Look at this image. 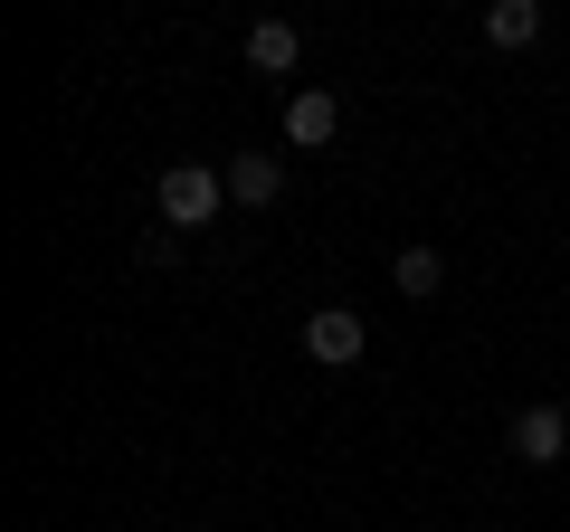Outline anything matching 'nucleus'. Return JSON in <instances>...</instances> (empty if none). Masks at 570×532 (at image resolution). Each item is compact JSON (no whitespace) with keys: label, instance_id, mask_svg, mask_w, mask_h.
I'll list each match as a JSON object with an SVG mask.
<instances>
[{"label":"nucleus","instance_id":"20e7f679","mask_svg":"<svg viewBox=\"0 0 570 532\" xmlns=\"http://www.w3.org/2000/svg\"><path fill=\"white\" fill-rule=\"evenodd\" d=\"M362 343H371V324H362V314H352V305H324V314H314V324H305V352H314V362H324V371L362 362Z\"/></svg>","mask_w":570,"mask_h":532},{"label":"nucleus","instance_id":"6e6552de","mask_svg":"<svg viewBox=\"0 0 570 532\" xmlns=\"http://www.w3.org/2000/svg\"><path fill=\"white\" fill-rule=\"evenodd\" d=\"M390 276H400V295H438V286H448V257H438V247H400Z\"/></svg>","mask_w":570,"mask_h":532},{"label":"nucleus","instance_id":"0eeeda50","mask_svg":"<svg viewBox=\"0 0 570 532\" xmlns=\"http://www.w3.org/2000/svg\"><path fill=\"white\" fill-rule=\"evenodd\" d=\"M485 39L494 48H532V39H542V0H494V10H485Z\"/></svg>","mask_w":570,"mask_h":532},{"label":"nucleus","instance_id":"f03ea898","mask_svg":"<svg viewBox=\"0 0 570 532\" xmlns=\"http://www.w3.org/2000/svg\"><path fill=\"white\" fill-rule=\"evenodd\" d=\"M504 447L523 456V466H561V456H570V410H561V400H532V410H513Z\"/></svg>","mask_w":570,"mask_h":532},{"label":"nucleus","instance_id":"7ed1b4c3","mask_svg":"<svg viewBox=\"0 0 570 532\" xmlns=\"http://www.w3.org/2000/svg\"><path fill=\"white\" fill-rule=\"evenodd\" d=\"M333 134H343V105H333L324 86H295V96H285V144H295V152H324Z\"/></svg>","mask_w":570,"mask_h":532},{"label":"nucleus","instance_id":"423d86ee","mask_svg":"<svg viewBox=\"0 0 570 532\" xmlns=\"http://www.w3.org/2000/svg\"><path fill=\"white\" fill-rule=\"evenodd\" d=\"M276 190H285V162H276V152H238V162H228V200H238V209H266Z\"/></svg>","mask_w":570,"mask_h":532},{"label":"nucleus","instance_id":"f257e3e1","mask_svg":"<svg viewBox=\"0 0 570 532\" xmlns=\"http://www.w3.org/2000/svg\"><path fill=\"white\" fill-rule=\"evenodd\" d=\"M153 200H163V228H209V219H219V200H228V171H209V162H171Z\"/></svg>","mask_w":570,"mask_h":532},{"label":"nucleus","instance_id":"39448f33","mask_svg":"<svg viewBox=\"0 0 570 532\" xmlns=\"http://www.w3.org/2000/svg\"><path fill=\"white\" fill-rule=\"evenodd\" d=\"M295 58H305L295 20H257L247 29V67H257V77H295Z\"/></svg>","mask_w":570,"mask_h":532}]
</instances>
